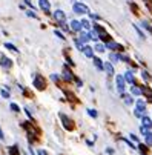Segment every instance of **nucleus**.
Segmentation results:
<instances>
[{"label":"nucleus","instance_id":"nucleus-20","mask_svg":"<svg viewBox=\"0 0 152 155\" xmlns=\"http://www.w3.org/2000/svg\"><path fill=\"white\" fill-rule=\"evenodd\" d=\"M131 92H132L134 95H141V88H138V86L134 85V86L131 88Z\"/></svg>","mask_w":152,"mask_h":155},{"label":"nucleus","instance_id":"nucleus-35","mask_svg":"<svg viewBox=\"0 0 152 155\" xmlns=\"http://www.w3.org/2000/svg\"><path fill=\"white\" fill-rule=\"evenodd\" d=\"M141 75H143V78H145V80H149V75H148V72H146V71H143V72H141Z\"/></svg>","mask_w":152,"mask_h":155},{"label":"nucleus","instance_id":"nucleus-9","mask_svg":"<svg viewBox=\"0 0 152 155\" xmlns=\"http://www.w3.org/2000/svg\"><path fill=\"white\" fill-rule=\"evenodd\" d=\"M141 126H143V127H146V129L149 131L151 127H152V120H151L149 117L143 115V117H141Z\"/></svg>","mask_w":152,"mask_h":155},{"label":"nucleus","instance_id":"nucleus-23","mask_svg":"<svg viewBox=\"0 0 152 155\" xmlns=\"http://www.w3.org/2000/svg\"><path fill=\"white\" fill-rule=\"evenodd\" d=\"M10 109H11L12 112H15V114H17V112H20V107L17 106L15 103H11V105H10Z\"/></svg>","mask_w":152,"mask_h":155},{"label":"nucleus","instance_id":"nucleus-5","mask_svg":"<svg viewBox=\"0 0 152 155\" xmlns=\"http://www.w3.org/2000/svg\"><path fill=\"white\" fill-rule=\"evenodd\" d=\"M60 120L63 121V126L66 127L68 131H72L74 129V124H72V121H71V118H68L65 114H60Z\"/></svg>","mask_w":152,"mask_h":155},{"label":"nucleus","instance_id":"nucleus-27","mask_svg":"<svg viewBox=\"0 0 152 155\" xmlns=\"http://www.w3.org/2000/svg\"><path fill=\"white\" fill-rule=\"evenodd\" d=\"M109 58L112 61H120V56H118V54H109Z\"/></svg>","mask_w":152,"mask_h":155},{"label":"nucleus","instance_id":"nucleus-14","mask_svg":"<svg viewBox=\"0 0 152 155\" xmlns=\"http://www.w3.org/2000/svg\"><path fill=\"white\" fill-rule=\"evenodd\" d=\"M123 78H124V81H128V83H131V85H135V78H134V74L131 71H128L126 74L123 75Z\"/></svg>","mask_w":152,"mask_h":155},{"label":"nucleus","instance_id":"nucleus-39","mask_svg":"<svg viewBox=\"0 0 152 155\" xmlns=\"http://www.w3.org/2000/svg\"><path fill=\"white\" fill-rule=\"evenodd\" d=\"M51 78H52V80H54V81H58V77H57L56 74H52V75H51Z\"/></svg>","mask_w":152,"mask_h":155},{"label":"nucleus","instance_id":"nucleus-32","mask_svg":"<svg viewBox=\"0 0 152 155\" xmlns=\"http://www.w3.org/2000/svg\"><path fill=\"white\" fill-rule=\"evenodd\" d=\"M26 14H28L29 17H32V19H37V14H35L32 10H28V11H26Z\"/></svg>","mask_w":152,"mask_h":155},{"label":"nucleus","instance_id":"nucleus-17","mask_svg":"<svg viewBox=\"0 0 152 155\" xmlns=\"http://www.w3.org/2000/svg\"><path fill=\"white\" fill-rule=\"evenodd\" d=\"M92 60H94V65H95V68L97 69H103V60H100L98 57H92Z\"/></svg>","mask_w":152,"mask_h":155},{"label":"nucleus","instance_id":"nucleus-1","mask_svg":"<svg viewBox=\"0 0 152 155\" xmlns=\"http://www.w3.org/2000/svg\"><path fill=\"white\" fill-rule=\"evenodd\" d=\"M72 10H74V12H75V14H88V12H89L88 6H86V5H83V3H80V2L74 3Z\"/></svg>","mask_w":152,"mask_h":155},{"label":"nucleus","instance_id":"nucleus-12","mask_svg":"<svg viewBox=\"0 0 152 155\" xmlns=\"http://www.w3.org/2000/svg\"><path fill=\"white\" fill-rule=\"evenodd\" d=\"M137 107H135V111H138L140 114H145V111H146V103L143 102V100H137Z\"/></svg>","mask_w":152,"mask_h":155},{"label":"nucleus","instance_id":"nucleus-11","mask_svg":"<svg viewBox=\"0 0 152 155\" xmlns=\"http://www.w3.org/2000/svg\"><path fill=\"white\" fill-rule=\"evenodd\" d=\"M63 78H65L66 81H74V80H75V77L71 74V71H69L66 66L63 68Z\"/></svg>","mask_w":152,"mask_h":155},{"label":"nucleus","instance_id":"nucleus-6","mask_svg":"<svg viewBox=\"0 0 152 155\" xmlns=\"http://www.w3.org/2000/svg\"><path fill=\"white\" fill-rule=\"evenodd\" d=\"M104 48H106V49H112V51H123V46H121V45L115 43V42H112V40L106 43Z\"/></svg>","mask_w":152,"mask_h":155},{"label":"nucleus","instance_id":"nucleus-37","mask_svg":"<svg viewBox=\"0 0 152 155\" xmlns=\"http://www.w3.org/2000/svg\"><path fill=\"white\" fill-rule=\"evenodd\" d=\"M140 131H141V134H143V135H146V132H148V129H146V127H143V126L140 127Z\"/></svg>","mask_w":152,"mask_h":155},{"label":"nucleus","instance_id":"nucleus-8","mask_svg":"<svg viewBox=\"0 0 152 155\" xmlns=\"http://www.w3.org/2000/svg\"><path fill=\"white\" fill-rule=\"evenodd\" d=\"M54 19H56L58 23H61V22L66 20V15H65V12L61 11V10H57V11L54 12Z\"/></svg>","mask_w":152,"mask_h":155},{"label":"nucleus","instance_id":"nucleus-43","mask_svg":"<svg viewBox=\"0 0 152 155\" xmlns=\"http://www.w3.org/2000/svg\"><path fill=\"white\" fill-rule=\"evenodd\" d=\"M106 152H108V154H111V155H112V154H114V149H111V148H108V149H106Z\"/></svg>","mask_w":152,"mask_h":155},{"label":"nucleus","instance_id":"nucleus-34","mask_svg":"<svg viewBox=\"0 0 152 155\" xmlns=\"http://www.w3.org/2000/svg\"><path fill=\"white\" fill-rule=\"evenodd\" d=\"M54 34L57 35V37H58V39H61V40H63V39H65V35H63V34H61L60 31H54Z\"/></svg>","mask_w":152,"mask_h":155},{"label":"nucleus","instance_id":"nucleus-13","mask_svg":"<svg viewBox=\"0 0 152 155\" xmlns=\"http://www.w3.org/2000/svg\"><path fill=\"white\" fill-rule=\"evenodd\" d=\"M103 69L108 72V75L109 77H112L114 75V66L111 65V61H106V63H103Z\"/></svg>","mask_w":152,"mask_h":155},{"label":"nucleus","instance_id":"nucleus-3","mask_svg":"<svg viewBox=\"0 0 152 155\" xmlns=\"http://www.w3.org/2000/svg\"><path fill=\"white\" fill-rule=\"evenodd\" d=\"M115 85H117V91L120 94L124 92V88H126V81H124L123 75H117V78H115Z\"/></svg>","mask_w":152,"mask_h":155},{"label":"nucleus","instance_id":"nucleus-24","mask_svg":"<svg viewBox=\"0 0 152 155\" xmlns=\"http://www.w3.org/2000/svg\"><path fill=\"white\" fill-rule=\"evenodd\" d=\"M88 114L91 115L92 118H97V117H98V112L95 111V109H92V107H91V109H88Z\"/></svg>","mask_w":152,"mask_h":155},{"label":"nucleus","instance_id":"nucleus-46","mask_svg":"<svg viewBox=\"0 0 152 155\" xmlns=\"http://www.w3.org/2000/svg\"><path fill=\"white\" fill-rule=\"evenodd\" d=\"M149 100H151V102H152V94H151V95H149Z\"/></svg>","mask_w":152,"mask_h":155},{"label":"nucleus","instance_id":"nucleus-33","mask_svg":"<svg viewBox=\"0 0 152 155\" xmlns=\"http://www.w3.org/2000/svg\"><path fill=\"white\" fill-rule=\"evenodd\" d=\"M138 149L141 151V154H146V151H148V148H146V144H140V146H138Z\"/></svg>","mask_w":152,"mask_h":155},{"label":"nucleus","instance_id":"nucleus-28","mask_svg":"<svg viewBox=\"0 0 152 155\" xmlns=\"http://www.w3.org/2000/svg\"><path fill=\"white\" fill-rule=\"evenodd\" d=\"M17 148H19L17 144H15V146H12V148L10 149V154H11V155H17V154H19V149H17Z\"/></svg>","mask_w":152,"mask_h":155},{"label":"nucleus","instance_id":"nucleus-19","mask_svg":"<svg viewBox=\"0 0 152 155\" xmlns=\"http://www.w3.org/2000/svg\"><path fill=\"white\" fill-rule=\"evenodd\" d=\"M145 141H146V146H152V132L148 131L146 135H145Z\"/></svg>","mask_w":152,"mask_h":155},{"label":"nucleus","instance_id":"nucleus-16","mask_svg":"<svg viewBox=\"0 0 152 155\" xmlns=\"http://www.w3.org/2000/svg\"><path fill=\"white\" fill-rule=\"evenodd\" d=\"M78 40H80V43H82V45H83V43H86V45H88V42L91 40V35H89V32H86V34H82V35H80V39H78Z\"/></svg>","mask_w":152,"mask_h":155},{"label":"nucleus","instance_id":"nucleus-31","mask_svg":"<svg viewBox=\"0 0 152 155\" xmlns=\"http://www.w3.org/2000/svg\"><path fill=\"white\" fill-rule=\"evenodd\" d=\"M0 94H2L3 98H10V92H8L6 89H2V91H0Z\"/></svg>","mask_w":152,"mask_h":155},{"label":"nucleus","instance_id":"nucleus-21","mask_svg":"<svg viewBox=\"0 0 152 155\" xmlns=\"http://www.w3.org/2000/svg\"><path fill=\"white\" fill-rule=\"evenodd\" d=\"M80 23H82V28H85L86 31H91V23H89V20H82V22H80Z\"/></svg>","mask_w":152,"mask_h":155},{"label":"nucleus","instance_id":"nucleus-15","mask_svg":"<svg viewBox=\"0 0 152 155\" xmlns=\"http://www.w3.org/2000/svg\"><path fill=\"white\" fill-rule=\"evenodd\" d=\"M80 29H82V23H80L78 20H72V22H71V31L78 32Z\"/></svg>","mask_w":152,"mask_h":155},{"label":"nucleus","instance_id":"nucleus-42","mask_svg":"<svg viewBox=\"0 0 152 155\" xmlns=\"http://www.w3.org/2000/svg\"><path fill=\"white\" fill-rule=\"evenodd\" d=\"M124 143H128V144H129V148H132V149H134V144H132L129 140H124Z\"/></svg>","mask_w":152,"mask_h":155},{"label":"nucleus","instance_id":"nucleus-10","mask_svg":"<svg viewBox=\"0 0 152 155\" xmlns=\"http://www.w3.org/2000/svg\"><path fill=\"white\" fill-rule=\"evenodd\" d=\"M83 54L88 58H92L94 57V48H91L89 45H85V46H83Z\"/></svg>","mask_w":152,"mask_h":155},{"label":"nucleus","instance_id":"nucleus-40","mask_svg":"<svg viewBox=\"0 0 152 155\" xmlns=\"http://www.w3.org/2000/svg\"><path fill=\"white\" fill-rule=\"evenodd\" d=\"M75 83H77V86H82V85H83L82 80H78V78H75Z\"/></svg>","mask_w":152,"mask_h":155},{"label":"nucleus","instance_id":"nucleus-4","mask_svg":"<svg viewBox=\"0 0 152 155\" xmlns=\"http://www.w3.org/2000/svg\"><path fill=\"white\" fill-rule=\"evenodd\" d=\"M34 86L37 88V89H40V91H43L45 86H46V81H45V78L40 74H37V77L34 78Z\"/></svg>","mask_w":152,"mask_h":155},{"label":"nucleus","instance_id":"nucleus-44","mask_svg":"<svg viewBox=\"0 0 152 155\" xmlns=\"http://www.w3.org/2000/svg\"><path fill=\"white\" fill-rule=\"evenodd\" d=\"M66 60H68V63H69V65H74V61H72V60H71V58H69L68 56H66Z\"/></svg>","mask_w":152,"mask_h":155},{"label":"nucleus","instance_id":"nucleus-30","mask_svg":"<svg viewBox=\"0 0 152 155\" xmlns=\"http://www.w3.org/2000/svg\"><path fill=\"white\" fill-rule=\"evenodd\" d=\"M143 28H145V29H148V31H149V32L152 34V26H151V25H149L148 22H143Z\"/></svg>","mask_w":152,"mask_h":155},{"label":"nucleus","instance_id":"nucleus-2","mask_svg":"<svg viewBox=\"0 0 152 155\" xmlns=\"http://www.w3.org/2000/svg\"><path fill=\"white\" fill-rule=\"evenodd\" d=\"M0 66L3 69H11L12 68V60L8 58L6 56H3V54H0Z\"/></svg>","mask_w":152,"mask_h":155},{"label":"nucleus","instance_id":"nucleus-25","mask_svg":"<svg viewBox=\"0 0 152 155\" xmlns=\"http://www.w3.org/2000/svg\"><path fill=\"white\" fill-rule=\"evenodd\" d=\"M5 46H6L8 49H10V51H14V52H19V49H17V48L14 46V45H12V43H5Z\"/></svg>","mask_w":152,"mask_h":155},{"label":"nucleus","instance_id":"nucleus-45","mask_svg":"<svg viewBox=\"0 0 152 155\" xmlns=\"http://www.w3.org/2000/svg\"><path fill=\"white\" fill-rule=\"evenodd\" d=\"M86 143H88V146H92V144H94L92 140H86Z\"/></svg>","mask_w":152,"mask_h":155},{"label":"nucleus","instance_id":"nucleus-7","mask_svg":"<svg viewBox=\"0 0 152 155\" xmlns=\"http://www.w3.org/2000/svg\"><path fill=\"white\" fill-rule=\"evenodd\" d=\"M39 6H40L46 14H49V11H51V3H49V0H39Z\"/></svg>","mask_w":152,"mask_h":155},{"label":"nucleus","instance_id":"nucleus-38","mask_svg":"<svg viewBox=\"0 0 152 155\" xmlns=\"http://www.w3.org/2000/svg\"><path fill=\"white\" fill-rule=\"evenodd\" d=\"M131 138H132L134 141H138V138H137V135H135V134H131Z\"/></svg>","mask_w":152,"mask_h":155},{"label":"nucleus","instance_id":"nucleus-47","mask_svg":"<svg viewBox=\"0 0 152 155\" xmlns=\"http://www.w3.org/2000/svg\"><path fill=\"white\" fill-rule=\"evenodd\" d=\"M143 155H146V154H143Z\"/></svg>","mask_w":152,"mask_h":155},{"label":"nucleus","instance_id":"nucleus-29","mask_svg":"<svg viewBox=\"0 0 152 155\" xmlns=\"http://www.w3.org/2000/svg\"><path fill=\"white\" fill-rule=\"evenodd\" d=\"M134 28H135V31L138 32V37H140V39H145V34H143V32H141V29L138 28V26H137V25H134Z\"/></svg>","mask_w":152,"mask_h":155},{"label":"nucleus","instance_id":"nucleus-22","mask_svg":"<svg viewBox=\"0 0 152 155\" xmlns=\"http://www.w3.org/2000/svg\"><path fill=\"white\" fill-rule=\"evenodd\" d=\"M94 49H95V51H98V52H104V51H106L104 45H102V43H97L95 46H94Z\"/></svg>","mask_w":152,"mask_h":155},{"label":"nucleus","instance_id":"nucleus-36","mask_svg":"<svg viewBox=\"0 0 152 155\" xmlns=\"http://www.w3.org/2000/svg\"><path fill=\"white\" fill-rule=\"evenodd\" d=\"M37 155H48V154L45 152L43 149H37Z\"/></svg>","mask_w":152,"mask_h":155},{"label":"nucleus","instance_id":"nucleus-41","mask_svg":"<svg viewBox=\"0 0 152 155\" xmlns=\"http://www.w3.org/2000/svg\"><path fill=\"white\" fill-rule=\"evenodd\" d=\"M0 140H5V135H3V131L0 129Z\"/></svg>","mask_w":152,"mask_h":155},{"label":"nucleus","instance_id":"nucleus-18","mask_svg":"<svg viewBox=\"0 0 152 155\" xmlns=\"http://www.w3.org/2000/svg\"><path fill=\"white\" fill-rule=\"evenodd\" d=\"M121 98L124 100V103H126V105H132L134 103V98H132V95H128V94H121Z\"/></svg>","mask_w":152,"mask_h":155},{"label":"nucleus","instance_id":"nucleus-26","mask_svg":"<svg viewBox=\"0 0 152 155\" xmlns=\"http://www.w3.org/2000/svg\"><path fill=\"white\" fill-rule=\"evenodd\" d=\"M100 39H102L103 42H106V43H108V42H111V37H109V35L106 34V32H103V34L100 35Z\"/></svg>","mask_w":152,"mask_h":155}]
</instances>
